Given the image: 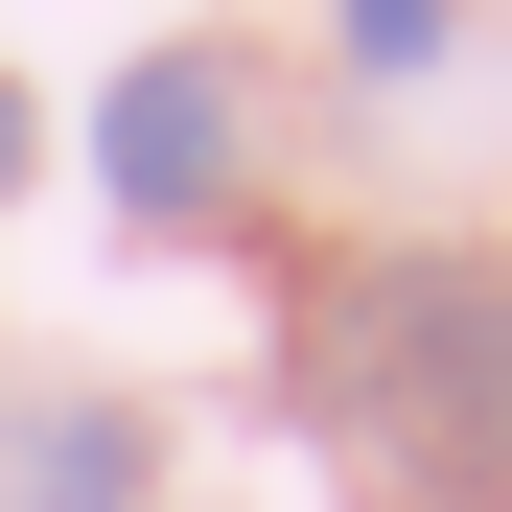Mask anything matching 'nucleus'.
Returning a JSON list of instances; mask_svg holds the SVG:
<instances>
[{
  "mask_svg": "<svg viewBox=\"0 0 512 512\" xmlns=\"http://www.w3.org/2000/svg\"><path fill=\"white\" fill-rule=\"evenodd\" d=\"M303 373H326V419H350L396 489L512 512V280H489V256H373Z\"/></svg>",
  "mask_w": 512,
  "mask_h": 512,
  "instance_id": "obj_1",
  "label": "nucleus"
},
{
  "mask_svg": "<svg viewBox=\"0 0 512 512\" xmlns=\"http://www.w3.org/2000/svg\"><path fill=\"white\" fill-rule=\"evenodd\" d=\"M24 163H47V117H24V94H0V187H24Z\"/></svg>",
  "mask_w": 512,
  "mask_h": 512,
  "instance_id": "obj_5",
  "label": "nucleus"
},
{
  "mask_svg": "<svg viewBox=\"0 0 512 512\" xmlns=\"http://www.w3.org/2000/svg\"><path fill=\"white\" fill-rule=\"evenodd\" d=\"M350 70H443V0H350Z\"/></svg>",
  "mask_w": 512,
  "mask_h": 512,
  "instance_id": "obj_4",
  "label": "nucleus"
},
{
  "mask_svg": "<svg viewBox=\"0 0 512 512\" xmlns=\"http://www.w3.org/2000/svg\"><path fill=\"white\" fill-rule=\"evenodd\" d=\"M94 187H117L140 233L233 210V47H140V70H117V94H94Z\"/></svg>",
  "mask_w": 512,
  "mask_h": 512,
  "instance_id": "obj_2",
  "label": "nucleus"
},
{
  "mask_svg": "<svg viewBox=\"0 0 512 512\" xmlns=\"http://www.w3.org/2000/svg\"><path fill=\"white\" fill-rule=\"evenodd\" d=\"M24 512H140V419H47V443H24Z\"/></svg>",
  "mask_w": 512,
  "mask_h": 512,
  "instance_id": "obj_3",
  "label": "nucleus"
}]
</instances>
